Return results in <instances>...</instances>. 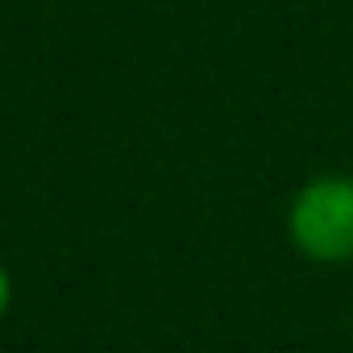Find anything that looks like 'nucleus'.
Returning a JSON list of instances; mask_svg holds the SVG:
<instances>
[{
    "label": "nucleus",
    "mask_w": 353,
    "mask_h": 353,
    "mask_svg": "<svg viewBox=\"0 0 353 353\" xmlns=\"http://www.w3.org/2000/svg\"><path fill=\"white\" fill-rule=\"evenodd\" d=\"M291 245L312 262H349L353 258V179L320 174L303 183L287 212Z\"/></svg>",
    "instance_id": "nucleus-1"
},
{
    "label": "nucleus",
    "mask_w": 353,
    "mask_h": 353,
    "mask_svg": "<svg viewBox=\"0 0 353 353\" xmlns=\"http://www.w3.org/2000/svg\"><path fill=\"white\" fill-rule=\"evenodd\" d=\"M9 299H13V283H9V274H5V266H0V316L9 312Z\"/></svg>",
    "instance_id": "nucleus-2"
}]
</instances>
